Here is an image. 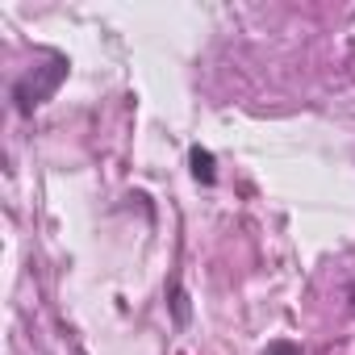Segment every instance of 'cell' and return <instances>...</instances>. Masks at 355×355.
I'll use <instances>...</instances> for the list:
<instances>
[{
  "mask_svg": "<svg viewBox=\"0 0 355 355\" xmlns=\"http://www.w3.org/2000/svg\"><path fill=\"white\" fill-rule=\"evenodd\" d=\"M63 80H67V59H63V55H51L46 67H34V71H26V76L13 84V101H17V109H21V113H34L42 101H51V96L59 92Z\"/></svg>",
  "mask_w": 355,
  "mask_h": 355,
  "instance_id": "cell-1",
  "label": "cell"
},
{
  "mask_svg": "<svg viewBox=\"0 0 355 355\" xmlns=\"http://www.w3.org/2000/svg\"><path fill=\"white\" fill-rule=\"evenodd\" d=\"M189 167H193V180H201V184H214V180H218L214 150H205V146H193V150H189Z\"/></svg>",
  "mask_w": 355,
  "mask_h": 355,
  "instance_id": "cell-2",
  "label": "cell"
},
{
  "mask_svg": "<svg viewBox=\"0 0 355 355\" xmlns=\"http://www.w3.org/2000/svg\"><path fill=\"white\" fill-rule=\"evenodd\" d=\"M263 355H301V347H297L293 338H280V343H272Z\"/></svg>",
  "mask_w": 355,
  "mask_h": 355,
  "instance_id": "cell-3",
  "label": "cell"
},
{
  "mask_svg": "<svg viewBox=\"0 0 355 355\" xmlns=\"http://www.w3.org/2000/svg\"><path fill=\"white\" fill-rule=\"evenodd\" d=\"M351 301H355V288H351Z\"/></svg>",
  "mask_w": 355,
  "mask_h": 355,
  "instance_id": "cell-4",
  "label": "cell"
}]
</instances>
